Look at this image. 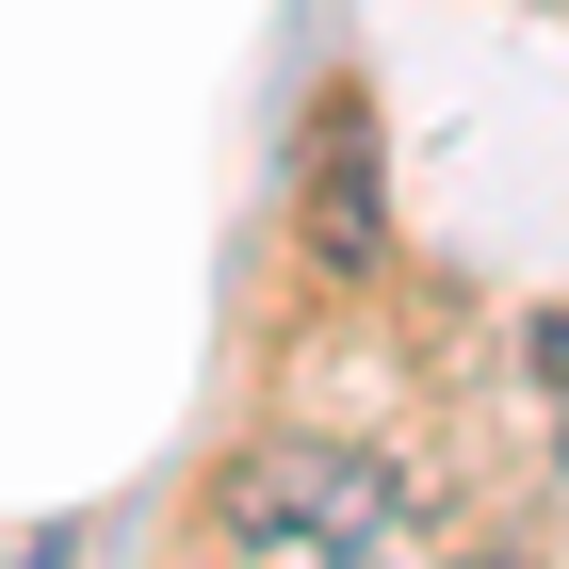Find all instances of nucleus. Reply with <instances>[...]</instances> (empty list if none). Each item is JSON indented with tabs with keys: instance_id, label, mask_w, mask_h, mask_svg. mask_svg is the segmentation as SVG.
Listing matches in <instances>:
<instances>
[{
	"instance_id": "7ed1b4c3",
	"label": "nucleus",
	"mask_w": 569,
	"mask_h": 569,
	"mask_svg": "<svg viewBox=\"0 0 569 569\" xmlns=\"http://www.w3.org/2000/svg\"><path fill=\"white\" fill-rule=\"evenodd\" d=\"M553 375H569V326H553Z\"/></svg>"
},
{
	"instance_id": "f257e3e1",
	"label": "nucleus",
	"mask_w": 569,
	"mask_h": 569,
	"mask_svg": "<svg viewBox=\"0 0 569 569\" xmlns=\"http://www.w3.org/2000/svg\"><path fill=\"white\" fill-rule=\"evenodd\" d=\"M212 537L228 553H407V488L358 439H261L212 488Z\"/></svg>"
},
{
	"instance_id": "f03ea898",
	"label": "nucleus",
	"mask_w": 569,
	"mask_h": 569,
	"mask_svg": "<svg viewBox=\"0 0 569 569\" xmlns=\"http://www.w3.org/2000/svg\"><path fill=\"white\" fill-rule=\"evenodd\" d=\"M309 261H326V277H375V261H391V212H375V114H358V98L309 114Z\"/></svg>"
}]
</instances>
